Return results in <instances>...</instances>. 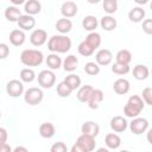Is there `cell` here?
<instances>
[{
    "instance_id": "6da1fadb",
    "label": "cell",
    "mask_w": 152,
    "mask_h": 152,
    "mask_svg": "<svg viewBox=\"0 0 152 152\" xmlns=\"http://www.w3.org/2000/svg\"><path fill=\"white\" fill-rule=\"evenodd\" d=\"M71 39L66 34H55L48 40V49L55 53H65L71 49Z\"/></svg>"
},
{
    "instance_id": "7a4b0ae2",
    "label": "cell",
    "mask_w": 152,
    "mask_h": 152,
    "mask_svg": "<svg viewBox=\"0 0 152 152\" xmlns=\"http://www.w3.org/2000/svg\"><path fill=\"white\" fill-rule=\"evenodd\" d=\"M43 61H44L43 52L36 49H25L20 53V62L27 68L38 66L43 63Z\"/></svg>"
},
{
    "instance_id": "3957f363",
    "label": "cell",
    "mask_w": 152,
    "mask_h": 152,
    "mask_svg": "<svg viewBox=\"0 0 152 152\" xmlns=\"http://www.w3.org/2000/svg\"><path fill=\"white\" fill-rule=\"evenodd\" d=\"M144 107H145V103H144L141 96L132 95V96H129L127 103L124 107V114L127 118L133 119L135 116H139V114L144 110Z\"/></svg>"
},
{
    "instance_id": "277c9868",
    "label": "cell",
    "mask_w": 152,
    "mask_h": 152,
    "mask_svg": "<svg viewBox=\"0 0 152 152\" xmlns=\"http://www.w3.org/2000/svg\"><path fill=\"white\" fill-rule=\"evenodd\" d=\"M95 146H96L95 138L82 133L76 139V142L71 146L70 151L71 152H91L95 150Z\"/></svg>"
},
{
    "instance_id": "5b68a950",
    "label": "cell",
    "mask_w": 152,
    "mask_h": 152,
    "mask_svg": "<svg viewBox=\"0 0 152 152\" xmlns=\"http://www.w3.org/2000/svg\"><path fill=\"white\" fill-rule=\"evenodd\" d=\"M44 99V93L40 88L31 87L24 93V101L30 106L39 104Z\"/></svg>"
},
{
    "instance_id": "8992f818",
    "label": "cell",
    "mask_w": 152,
    "mask_h": 152,
    "mask_svg": "<svg viewBox=\"0 0 152 152\" xmlns=\"http://www.w3.org/2000/svg\"><path fill=\"white\" fill-rule=\"evenodd\" d=\"M38 84L44 88V89H50L55 86L56 83V75L53 72V70L51 69H45V70H42L39 74H38Z\"/></svg>"
},
{
    "instance_id": "52a82bcc",
    "label": "cell",
    "mask_w": 152,
    "mask_h": 152,
    "mask_svg": "<svg viewBox=\"0 0 152 152\" xmlns=\"http://www.w3.org/2000/svg\"><path fill=\"white\" fill-rule=\"evenodd\" d=\"M148 120L146 118H140V116H135L132 119V121L128 124V127L131 129V132L135 135H140L142 133H145L148 128Z\"/></svg>"
},
{
    "instance_id": "ba28073f",
    "label": "cell",
    "mask_w": 152,
    "mask_h": 152,
    "mask_svg": "<svg viewBox=\"0 0 152 152\" xmlns=\"http://www.w3.org/2000/svg\"><path fill=\"white\" fill-rule=\"evenodd\" d=\"M6 93L11 97H19L24 93V83L19 80H11L6 84Z\"/></svg>"
},
{
    "instance_id": "9c48e42d",
    "label": "cell",
    "mask_w": 152,
    "mask_h": 152,
    "mask_svg": "<svg viewBox=\"0 0 152 152\" xmlns=\"http://www.w3.org/2000/svg\"><path fill=\"white\" fill-rule=\"evenodd\" d=\"M48 40V32L43 28H36L30 34V43L33 46H42Z\"/></svg>"
},
{
    "instance_id": "30bf717a",
    "label": "cell",
    "mask_w": 152,
    "mask_h": 152,
    "mask_svg": "<svg viewBox=\"0 0 152 152\" xmlns=\"http://www.w3.org/2000/svg\"><path fill=\"white\" fill-rule=\"evenodd\" d=\"M109 126H110V128H112L113 132H115V133H122V132H125L127 129L128 122H127V120L124 116L115 115V116H113L110 119Z\"/></svg>"
},
{
    "instance_id": "8fae6325",
    "label": "cell",
    "mask_w": 152,
    "mask_h": 152,
    "mask_svg": "<svg viewBox=\"0 0 152 152\" xmlns=\"http://www.w3.org/2000/svg\"><path fill=\"white\" fill-rule=\"evenodd\" d=\"M95 61L101 66L109 65L112 63V61H113V53L108 49H100L95 55Z\"/></svg>"
},
{
    "instance_id": "7c38bea8",
    "label": "cell",
    "mask_w": 152,
    "mask_h": 152,
    "mask_svg": "<svg viewBox=\"0 0 152 152\" xmlns=\"http://www.w3.org/2000/svg\"><path fill=\"white\" fill-rule=\"evenodd\" d=\"M103 99H104L103 91L101 89H95L94 88L89 99H88V101H87V103H88L90 109H97L100 107V103L103 101Z\"/></svg>"
},
{
    "instance_id": "4fadbf2b",
    "label": "cell",
    "mask_w": 152,
    "mask_h": 152,
    "mask_svg": "<svg viewBox=\"0 0 152 152\" xmlns=\"http://www.w3.org/2000/svg\"><path fill=\"white\" fill-rule=\"evenodd\" d=\"M17 24L19 26L20 30L23 31H30L36 26V19L33 18V15L30 14H21L19 17V19L17 20Z\"/></svg>"
},
{
    "instance_id": "5bb4252c",
    "label": "cell",
    "mask_w": 152,
    "mask_h": 152,
    "mask_svg": "<svg viewBox=\"0 0 152 152\" xmlns=\"http://www.w3.org/2000/svg\"><path fill=\"white\" fill-rule=\"evenodd\" d=\"M77 12H78V7H77L76 2H74L71 0L63 2L61 6V13L64 18H72L77 14Z\"/></svg>"
},
{
    "instance_id": "9a60e30c",
    "label": "cell",
    "mask_w": 152,
    "mask_h": 152,
    "mask_svg": "<svg viewBox=\"0 0 152 152\" xmlns=\"http://www.w3.org/2000/svg\"><path fill=\"white\" fill-rule=\"evenodd\" d=\"M8 39H10V42H11L12 45H14V46H20V45H23V44L25 43L26 34H25V32H24L23 30H20V28H14V30L11 31Z\"/></svg>"
},
{
    "instance_id": "2e32d148",
    "label": "cell",
    "mask_w": 152,
    "mask_h": 152,
    "mask_svg": "<svg viewBox=\"0 0 152 152\" xmlns=\"http://www.w3.org/2000/svg\"><path fill=\"white\" fill-rule=\"evenodd\" d=\"M81 133L96 138L100 133V126L95 121H86L81 126Z\"/></svg>"
},
{
    "instance_id": "e0dca14e",
    "label": "cell",
    "mask_w": 152,
    "mask_h": 152,
    "mask_svg": "<svg viewBox=\"0 0 152 152\" xmlns=\"http://www.w3.org/2000/svg\"><path fill=\"white\" fill-rule=\"evenodd\" d=\"M129 88H131V84H129V81L127 78H118L113 83V90L118 95L127 94L129 91Z\"/></svg>"
},
{
    "instance_id": "ac0fdd59",
    "label": "cell",
    "mask_w": 152,
    "mask_h": 152,
    "mask_svg": "<svg viewBox=\"0 0 152 152\" xmlns=\"http://www.w3.org/2000/svg\"><path fill=\"white\" fill-rule=\"evenodd\" d=\"M55 27H56V30L61 33V34H66V33H69L70 31H71V28H72V21L69 19V18H61V19H58L57 21H56V24H55Z\"/></svg>"
},
{
    "instance_id": "d6986e66",
    "label": "cell",
    "mask_w": 152,
    "mask_h": 152,
    "mask_svg": "<svg viewBox=\"0 0 152 152\" xmlns=\"http://www.w3.org/2000/svg\"><path fill=\"white\" fill-rule=\"evenodd\" d=\"M24 11L26 14L36 15L42 11V4L38 0H26L24 4Z\"/></svg>"
},
{
    "instance_id": "ffe728a7",
    "label": "cell",
    "mask_w": 152,
    "mask_h": 152,
    "mask_svg": "<svg viewBox=\"0 0 152 152\" xmlns=\"http://www.w3.org/2000/svg\"><path fill=\"white\" fill-rule=\"evenodd\" d=\"M78 65V58L75 55H69L62 61V66L66 72H74L77 69Z\"/></svg>"
},
{
    "instance_id": "44dd1931",
    "label": "cell",
    "mask_w": 152,
    "mask_h": 152,
    "mask_svg": "<svg viewBox=\"0 0 152 152\" xmlns=\"http://www.w3.org/2000/svg\"><path fill=\"white\" fill-rule=\"evenodd\" d=\"M150 76V69L145 64H137L133 68V77L138 81H144Z\"/></svg>"
},
{
    "instance_id": "7402d4cb",
    "label": "cell",
    "mask_w": 152,
    "mask_h": 152,
    "mask_svg": "<svg viewBox=\"0 0 152 152\" xmlns=\"http://www.w3.org/2000/svg\"><path fill=\"white\" fill-rule=\"evenodd\" d=\"M104 144L109 150H116L121 145V138L116 133H108L104 137Z\"/></svg>"
},
{
    "instance_id": "603a6c76",
    "label": "cell",
    "mask_w": 152,
    "mask_h": 152,
    "mask_svg": "<svg viewBox=\"0 0 152 152\" xmlns=\"http://www.w3.org/2000/svg\"><path fill=\"white\" fill-rule=\"evenodd\" d=\"M146 15V12L142 7L140 6H137V7H133L129 12H128V19L132 21V23H141L144 20Z\"/></svg>"
},
{
    "instance_id": "cb8c5ba5",
    "label": "cell",
    "mask_w": 152,
    "mask_h": 152,
    "mask_svg": "<svg viewBox=\"0 0 152 152\" xmlns=\"http://www.w3.org/2000/svg\"><path fill=\"white\" fill-rule=\"evenodd\" d=\"M45 63L49 66V69H51V70H58L62 66V58L58 56V53L51 52L45 58Z\"/></svg>"
},
{
    "instance_id": "d4e9b609",
    "label": "cell",
    "mask_w": 152,
    "mask_h": 152,
    "mask_svg": "<svg viewBox=\"0 0 152 152\" xmlns=\"http://www.w3.org/2000/svg\"><path fill=\"white\" fill-rule=\"evenodd\" d=\"M116 19L114 17H112V14H107L103 15L100 20V26L104 30V31H113L114 28H116Z\"/></svg>"
},
{
    "instance_id": "484cf974",
    "label": "cell",
    "mask_w": 152,
    "mask_h": 152,
    "mask_svg": "<svg viewBox=\"0 0 152 152\" xmlns=\"http://www.w3.org/2000/svg\"><path fill=\"white\" fill-rule=\"evenodd\" d=\"M55 133H56V128H55L53 124H51V122H43L39 126V134L42 138L50 139L55 135Z\"/></svg>"
},
{
    "instance_id": "4316f807",
    "label": "cell",
    "mask_w": 152,
    "mask_h": 152,
    "mask_svg": "<svg viewBox=\"0 0 152 152\" xmlns=\"http://www.w3.org/2000/svg\"><path fill=\"white\" fill-rule=\"evenodd\" d=\"M4 15H5V18H6L8 21H11V23H17V20H18L19 17L21 15V12H20V10L18 8V6L12 5V6L6 7Z\"/></svg>"
},
{
    "instance_id": "83f0119b",
    "label": "cell",
    "mask_w": 152,
    "mask_h": 152,
    "mask_svg": "<svg viewBox=\"0 0 152 152\" xmlns=\"http://www.w3.org/2000/svg\"><path fill=\"white\" fill-rule=\"evenodd\" d=\"M93 89H94V88H93L91 86H89V84L81 86V87L78 88V90H77V94H76L77 100H78L80 102H82V103H87V101H88V99H89V96H90Z\"/></svg>"
},
{
    "instance_id": "f1b7e54d",
    "label": "cell",
    "mask_w": 152,
    "mask_h": 152,
    "mask_svg": "<svg viewBox=\"0 0 152 152\" xmlns=\"http://www.w3.org/2000/svg\"><path fill=\"white\" fill-rule=\"evenodd\" d=\"M97 25H99V21H97V18L95 15H86L82 19V27L86 31H89V32L95 31Z\"/></svg>"
},
{
    "instance_id": "f546056e",
    "label": "cell",
    "mask_w": 152,
    "mask_h": 152,
    "mask_svg": "<svg viewBox=\"0 0 152 152\" xmlns=\"http://www.w3.org/2000/svg\"><path fill=\"white\" fill-rule=\"evenodd\" d=\"M84 40H86V42H87L94 50H96L97 48H100L101 42H102L100 33H97V32H95V31H91V32L86 37Z\"/></svg>"
},
{
    "instance_id": "4dcf8cb0",
    "label": "cell",
    "mask_w": 152,
    "mask_h": 152,
    "mask_svg": "<svg viewBox=\"0 0 152 152\" xmlns=\"http://www.w3.org/2000/svg\"><path fill=\"white\" fill-rule=\"evenodd\" d=\"M72 90H76V89H78L80 87H81V77L78 76V75H76V74H72V72H70L68 76H65V78L63 80Z\"/></svg>"
},
{
    "instance_id": "1f68e13d",
    "label": "cell",
    "mask_w": 152,
    "mask_h": 152,
    "mask_svg": "<svg viewBox=\"0 0 152 152\" xmlns=\"http://www.w3.org/2000/svg\"><path fill=\"white\" fill-rule=\"evenodd\" d=\"M19 77H20V81L21 82H25V83H31L36 80V72L33 69L31 68H24L20 70V74H19Z\"/></svg>"
},
{
    "instance_id": "d6a6232c",
    "label": "cell",
    "mask_w": 152,
    "mask_h": 152,
    "mask_svg": "<svg viewBox=\"0 0 152 152\" xmlns=\"http://www.w3.org/2000/svg\"><path fill=\"white\" fill-rule=\"evenodd\" d=\"M115 59L116 62L119 63H124V64H129L132 62V53L129 50L127 49H122V50H119L116 56H115Z\"/></svg>"
},
{
    "instance_id": "836d02e7",
    "label": "cell",
    "mask_w": 152,
    "mask_h": 152,
    "mask_svg": "<svg viewBox=\"0 0 152 152\" xmlns=\"http://www.w3.org/2000/svg\"><path fill=\"white\" fill-rule=\"evenodd\" d=\"M77 51H78V53H80L81 56H84V57H89V56H91V55L95 52V50H94L86 40H82V42L78 44Z\"/></svg>"
},
{
    "instance_id": "e575fe53",
    "label": "cell",
    "mask_w": 152,
    "mask_h": 152,
    "mask_svg": "<svg viewBox=\"0 0 152 152\" xmlns=\"http://www.w3.org/2000/svg\"><path fill=\"white\" fill-rule=\"evenodd\" d=\"M72 91H74V90H72L64 81H62V82H59V83L57 84V95H58L59 97H69Z\"/></svg>"
},
{
    "instance_id": "d590c367",
    "label": "cell",
    "mask_w": 152,
    "mask_h": 152,
    "mask_svg": "<svg viewBox=\"0 0 152 152\" xmlns=\"http://www.w3.org/2000/svg\"><path fill=\"white\" fill-rule=\"evenodd\" d=\"M102 7L107 14H114L118 11V0H102Z\"/></svg>"
},
{
    "instance_id": "8d00e7d4",
    "label": "cell",
    "mask_w": 152,
    "mask_h": 152,
    "mask_svg": "<svg viewBox=\"0 0 152 152\" xmlns=\"http://www.w3.org/2000/svg\"><path fill=\"white\" fill-rule=\"evenodd\" d=\"M131 70L129 68V64H124V63H119V62H115L113 65H112V71L116 75H126L128 74Z\"/></svg>"
},
{
    "instance_id": "74e56055",
    "label": "cell",
    "mask_w": 152,
    "mask_h": 152,
    "mask_svg": "<svg viewBox=\"0 0 152 152\" xmlns=\"http://www.w3.org/2000/svg\"><path fill=\"white\" fill-rule=\"evenodd\" d=\"M84 72L89 76H96L100 72V65L96 62H88L84 65Z\"/></svg>"
},
{
    "instance_id": "f35d334b",
    "label": "cell",
    "mask_w": 152,
    "mask_h": 152,
    "mask_svg": "<svg viewBox=\"0 0 152 152\" xmlns=\"http://www.w3.org/2000/svg\"><path fill=\"white\" fill-rule=\"evenodd\" d=\"M142 101L145 104L152 106V88L151 87H146L142 89V96H141Z\"/></svg>"
},
{
    "instance_id": "ab89813d",
    "label": "cell",
    "mask_w": 152,
    "mask_h": 152,
    "mask_svg": "<svg viewBox=\"0 0 152 152\" xmlns=\"http://www.w3.org/2000/svg\"><path fill=\"white\" fill-rule=\"evenodd\" d=\"M50 151L51 152H66L68 151V147H66V145L63 141H57V142H55L51 146Z\"/></svg>"
},
{
    "instance_id": "60d3db41",
    "label": "cell",
    "mask_w": 152,
    "mask_h": 152,
    "mask_svg": "<svg viewBox=\"0 0 152 152\" xmlns=\"http://www.w3.org/2000/svg\"><path fill=\"white\" fill-rule=\"evenodd\" d=\"M142 31L146 34H152V19L142 20Z\"/></svg>"
},
{
    "instance_id": "b9f144b4",
    "label": "cell",
    "mask_w": 152,
    "mask_h": 152,
    "mask_svg": "<svg viewBox=\"0 0 152 152\" xmlns=\"http://www.w3.org/2000/svg\"><path fill=\"white\" fill-rule=\"evenodd\" d=\"M10 55V48L5 43H0V59L7 58Z\"/></svg>"
},
{
    "instance_id": "7bdbcfd3",
    "label": "cell",
    "mask_w": 152,
    "mask_h": 152,
    "mask_svg": "<svg viewBox=\"0 0 152 152\" xmlns=\"http://www.w3.org/2000/svg\"><path fill=\"white\" fill-rule=\"evenodd\" d=\"M7 139H8V132H7V129L4 128V127H0V144L7 142Z\"/></svg>"
},
{
    "instance_id": "ee69618b",
    "label": "cell",
    "mask_w": 152,
    "mask_h": 152,
    "mask_svg": "<svg viewBox=\"0 0 152 152\" xmlns=\"http://www.w3.org/2000/svg\"><path fill=\"white\" fill-rule=\"evenodd\" d=\"M0 152H12V147L7 142L0 144Z\"/></svg>"
},
{
    "instance_id": "f6af8a7d",
    "label": "cell",
    "mask_w": 152,
    "mask_h": 152,
    "mask_svg": "<svg viewBox=\"0 0 152 152\" xmlns=\"http://www.w3.org/2000/svg\"><path fill=\"white\" fill-rule=\"evenodd\" d=\"M10 1H11L12 5H14V6H20V5L25 4L26 0H10Z\"/></svg>"
},
{
    "instance_id": "bcb514c9",
    "label": "cell",
    "mask_w": 152,
    "mask_h": 152,
    "mask_svg": "<svg viewBox=\"0 0 152 152\" xmlns=\"http://www.w3.org/2000/svg\"><path fill=\"white\" fill-rule=\"evenodd\" d=\"M13 152H19V151H23V152H27V148L26 147H23V146H17L15 148L12 150Z\"/></svg>"
},
{
    "instance_id": "7dc6e473",
    "label": "cell",
    "mask_w": 152,
    "mask_h": 152,
    "mask_svg": "<svg viewBox=\"0 0 152 152\" xmlns=\"http://www.w3.org/2000/svg\"><path fill=\"white\" fill-rule=\"evenodd\" d=\"M133 1H134L135 4H138V5H141V6H142V5H146L150 0H133Z\"/></svg>"
},
{
    "instance_id": "c3c4849f",
    "label": "cell",
    "mask_w": 152,
    "mask_h": 152,
    "mask_svg": "<svg viewBox=\"0 0 152 152\" xmlns=\"http://www.w3.org/2000/svg\"><path fill=\"white\" fill-rule=\"evenodd\" d=\"M151 133H152V129L147 128V142H148V144H152V140H151Z\"/></svg>"
},
{
    "instance_id": "681fc988",
    "label": "cell",
    "mask_w": 152,
    "mask_h": 152,
    "mask_svg": "<svg viewBox=\"0 0 152 152\" xmlns=\"http://www.w3.org/2000/svg\"><path fill=\"white\" fill-rule=\"evenodd\" d=\"M89 4H91V5H95V4H99L101 0H87Z\"/></svg>"
},
{
    "instance_id": "f907efd6",
    "label": "cell",
    "mask_w": 152,
    "mask_h": 152,
    "mask_svg": "<svg viewBox=\"0 0 152 152\" xmlns=\"http://www.w3.org/2000/svg\"><path fill=\"white\" fill-rule=\"evenodd\" d=\"M0 118H1V110H0Z\"/></svg>"
}]
</instances>
